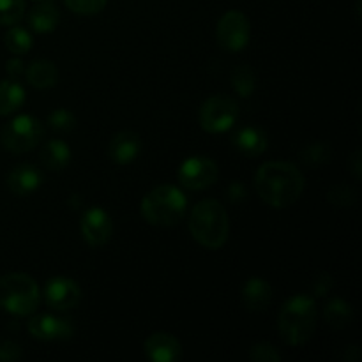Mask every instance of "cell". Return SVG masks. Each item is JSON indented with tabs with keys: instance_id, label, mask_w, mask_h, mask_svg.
I'll use <instances>...</instances> for the list:
<instances>
[{
	"instance_id": "cell-32",
	"label": "cell",
	"mask_w": 362,
	"mask_h": 362,
	"mask_svg": "<svg viewBox=\"0 0 362 362\" xmlns=\"http://www.w3.org/2000/svg\"><path fill=\"white\" fill-rule=\"evenodd\" d=\"M331 286H332L331 276L324 274V272H322V274H318L317 278H315L313 292L317 293V296H325V293H327L329 290H331Z\"/></svg>"
},
{
	"instance_id": "cell-1",
	"label": "cell",
	"mask_w": 362,
	"mask_h": 362,
	"mask_svg": "<svg viewBox=\"0 0 362 362\" xmlns=\"http://www.w3.org/2000/svg\"><path fill=\"white\" fill-rule=\"evenodd\" d=\"M304 180L299 166L290 161H267L255 173L258 197L272 209H286L303 197Z\"/></svg>"
},
{
	"instance_id": "cell-16",
	"label": "cell",
	"mask_w": 362,
	"mask_h": 362,
	"mask_svg": "<svg viewBox=\"0 0 362 362\" xmlns=\"http://www.w3.org/2000/svg\"><path fill=\"white\" fill-rule=\"evenodd\" d=\"M232 144L237 151L247 158H258L264 154L269 147V138L264 129L257 126H246L235 131Z\"/></svg>"
},
{
	"instance_id": "cell-21",
	"label": "cell",
	"mask_w": 362,
	"mask_h": 362,
	"mask_svg": "<svg viewBox=\"0 0 362 362\" xmlns=\"http://www.w3.org/2000/svg\"><path fill=\"white\" fill-rule=\"evenodd\" d=\"M25 88L18 80L0 81V115H11L16 110H20L25 103Z\"/></svg>"
},
{
	"instance_id": "cell-18",
	"label": "cell",
	"mask_w": 362,
	"mask_h": 362,
	"mask_svg": "<svg viewBox=\"0 0 362 362\" xmlns=\"http://www.w3.org/2000/svg\"><path fill=\"white\" fill-rule=\"evenodd\" d=\"M60 11L53 0H39L37 6L28 14L30 28L37 34H48L59 27Z\"/></svg>"
},
{
	"instance_id": "cell-4",
	"label": "cell",
	"mask_w": 362,
	"mask_h": 362,
	"mask_svg": "<svg viewBox=\"0 0 362 362\" xmlns=\"http://www.w3.org/2000/svg\"><path fill=\"white\" fill-rule=\"evenodd\" d=\"M187 211V197L173 184H161L144 197L140 204L141 218L152 226H173Z\"/></svg>"
},
{
	"instance_id": "cell-23",
	"label": "cell",
	"mask_w": 362,
	"mask_h": 362,
	"mask_svg": "<svg viewBox=\"0 0 362 362\" xmlns=\"http://www.w3.org/2000/svg\"><path fill=\"white\" fill-rule=\"evenodd\" d=\"M230 83L232 88L240 95V98H251L255 94V88H257V76H255V71L250 66H239L232 71V76H230Z\"/></svg>"
},
{
	"instance_id": "cell-31",
	"label": "cell",
	"mask_w": 362,
	"mask_h": 362,
	"mask_svg": "<svg viewBox=\"0 0 362 362\" xmlns=\"http://www.w3.org/2000/svg\"><path fill=\"white\" fill-rule=\"evenodd\" d=\"M21 357V350L16 343L7 341V339H2L0 341V361H18Z\"/></svg>"
},
{
	"instance_id": "cell-30",
	"label": "cell",
	"mask_w": 362,
	"mask_h": 362,
	"mask_svg": "<svg viewBox=\"0 0 362 362\" xmlns=\"http://www.w3.org/2000/svg\"><path fill=\"white\" fill-rule=\"evenodd\" d=\"M250 359L255 362H279L281 361V354L278 352L274 345L267 341H260L257 345L251 346Z\"/></svg>"
},
{
	"instance_id": "cell-5",
	"label": "cell",
	"mask_w": 362,
	"mask_h": 362,
	"mask_svg": "<svg viewBox=\"0 0 362 362\" xmlns=\"http://www.w3.org/2000/svg\"><path fill=\"white\" fill-rule=\"evenodd\" d=\"M39 285L32 276L11 272L0 276V310L14 317L32 315L39 306Z\"/></svg>"
},
{
	"instance_id": "cell-8",
	"label": "cell",
	"mask_w": 362,
	"mask_h": 362,
	"mask_svg": "<svg viewBox=\"0 0 362 362\" xmlns=\"http://www.w3.org/2000/svg\"><path fill=\"white\" fill-rule=\"evenodd\" d=\"M219 46L228 53H239L250 45L251 23L240 11H228L223 14L216 27Z\"/></svg>"
},
{
	"instance_id": "cell-6",
	"label": "cell",
	"mask_w": 362,
	"mask_h": 362,
	"mask_svg": "<svg viewBox=\"0 0 362 362\" xmlns=\"http://www.w3.org/2000/svg\"><path fill=\"white\" fill-rule=\"evenodd\" d=\"M45 136V126L34 115H18L0 131V144L13 154H23L37 147Z\"/></svg>"
},
{
	"instance_id": "cell-28",
	"label": "cell",
	"mask_w": 362,
	"mask_h": 362,
	"mask_svg": "<svg viewBox=\"0 0 362 362\" xmlns=\"http://www.w3.org/2000/svg\"><path fill=\"white\" fill-rule=\"evenodd\" d=\"M329 159H331V151H329L327 145L324 144H311L300 152V161H303L304 165L311 166V168L324 166Z\"/></svg>"
},
{
	"instance_id": "cell-17",
	"label": "cell",
	"mask_w": 362,
	"mask_h": 362,
	"mask_svg": "<svg viewBox=\"0 0 362 362\" xmlns=\"http://www.w3.org/2000/svg\"><path fill=\"white\" fill-rule=\"evenodd\" d=\"M243 304L246 310L260 313L269 308L272 300V286L262 278H250L243 286Z\"/></svg>"
},
{
	"instance_id": "cell-10",
	"label": "cell",
	"mask_w": 362,
	"mask_h": 362,
	"mask_svg": "<svg viewBox=\"0 0 362 362\" xmlns=\"http://www.w3.org/2000/svg\"><path fill=\"white\" fill-rule=\"evenodd\" d=\"M81 235L88 246H105L113 233V221L101 207H90L83 212L80 221Z\"/></svg>"
},
{
	"instance_id": "cell-24",
	"label": "cell",
	"mask_w": 362,
	"mask_h": 362,
	"mask_svg": "<svg viewBox=\"0 0 362 362\" xmlns=\"http://www.w3.org/2000/svg\"><path fill=\"white\" fill-rule=\"evenodd\" d=\"M4 41H6L7 49H9L11 53H14V55H25V53L30 52L32 45H34L30 32L23 27L11 28L6 34V39H4Z\"/></svg>"
},
{
	"instance_id": "cell-25",
	"label": "cell",
	"mask_w": 362,
	"mask_h": 362,
	"mask_svg": "<svg viewBox=\"0 0 362 362\" xmlns=\"http://www.w3.org/2000/svg\"><path fill=\"white\" fill-rule=\"evenodd\" d=\"M25 0H0V25H14L23 18Z\"/></svg>"
},
{
	"instance_id": "cell-27",
	"label": "cell",
	"mask_w": 362,
	"mask_h": 362,
	"mask_svg": "<svg viewBox=\"0 0 362 362\" xmlns=\"http://www.w3.org/2000/svg\"><path fill=\"white\" fill-rule=\"evenodd\" d=\"M327 200L331 205H336V207H354L357 204V191L354 189L352 186H346V184H339V186H334L329 189Z\"/></svg>"
},
{
	"instance_id": "cell-13",
	"label": "cell",
	"mask_w": 362,
	"mask_h": 362,
	"mask_svg": "<svg viewBox=\"0 0 362 362\" xmlns=\"http://www.w3.org/2000/svg\"><path fill=\"white\" fill-rule=\"evenodd\" d=\"M45 182V173L41 168L34 166L32 163H21V165L14 166L9 173H7L6 184L9 191L16 197H28Z\"/></svg>"
},
{
	"instance_id": "cell-22",
	"label": "cell",
	"mask_w": 362,
	"mask_h": 362,
	"mask_svg": "<svg viewBox=\"0 0 362 362\" xmlns=\"http://www.w3.org/2000/svg\"><path fill=\"white\" fill-rule=\"evenodd\" d=\"M354 317V310L345 299H339V297H334V299L329 300L324 308V320L327 322V325L334 329H343L350 324Z\"/></svg>"
},
{
	"instance_id": "cell-34",
	"label": "cell",
	"mask_w": 362,
	"mask_h": 362,
	"mask_svg": "<svg viewBox=\"0 0 362 362\" xmlns=\"http://www.w3.org/2000/svg\"><path fill=\"white\" fill-rule=\"evenodd\" d=\"M349 163H350V170H352L354 177L359 180L361 179V151L359 148H357V151L350 156Z\"/></svg>"
},
{
	"instance_id": "cell-29",
	"label": "cell",
	"mask_w": 362,
	"mask_h": 362,
	"mask_svg": "<svg viewBox=\"0 0 362 362\" xmlns=\"http://www.w3.org/2000/svg\"><path fill=\"white\" fill-rule=\"evenodd\" d=\"M67 9L73 13L81 14V16H92V14H99L106 7L108 0H64Z\"/></svg>"
},
{
	"instance_id": "cell-11",
	"label": "cell",
	"mask_w": 362,
	"mask_h": 362,
	"mask_svg": "<svg viewBox=\"0 0 362 362\" xmlns=\"http://www.w3.org/2000/svg\"><path fill=\"white\" fill-rule=\"evenodd\" d=\"M45 300L55 311L71 310L81 300V290L74 279L57 276L46 283Z\"/></svg>"
},
{
	"instance_id": "cell-15",
	"label": "cell",
	"mask_w": 362,
	"mask_h": 362,
	"mask_svg": "<svg viewBox=\"0 0 362 362\" xmlns=\"http://www.w3.org/2000/svg\"><path fill=\"white\" fill-rule=\"evenodd\" d=\"M141 152V140L134 131H120L112 138L108 154L115 165L126 166L133 163Z\"/></svg>"
},
{
	"instance_id": "cell-12",
	"label": "cell",
	"mask_w": 362,
	"mask_h": 362,
	"mask_svg": "<svg viewBox=\"0 0 362 362\" xmlns=\"http://www.w3.org/2000/svg\"><path fill=\"white\" fill-rule=\"evenodd\" d=\"M32 338L41 341H55V339H69L74 334V325L69 318L53 317V315H37L27 324Z\"/></svg>"
},
{
	"instance_id": "cell-33",
	"label": "cell",
	"mask_w": 362,
	"mask_h": 362,
	"mask_svg": "<svg viewBox=\"0 0 362 362\" xmlns=\"http://www.w3.org/2000/svg\"><path fill=\"white\" fill-rule=\"evenodd\" d=\"M6 71L9 73L11 78H18L25 73V64L21 59H11L7 60Z\"/></svg>"
},
{
	"instance_id": "cell-3",
	"label": "cell",
	"mask_w": 362,
	"mask_h": 362,
	"mask_svg": "<svg viewBox=\"0 0 362 362\" xmlns=\"http://www.w3.org/2000/svg\"><path fill=\"white\" fill-rule=\"evenodd\" d=\"M189 232L200 246L219 250L230 235V219L226 209L218 200H202L193 207L189 216Z\"/></svg>"
},
{
	"instance_id": "cell-20",
	"label": "cell",
	"mask_w": 362,
	"mask_h": 362,
	"mask_svg": "<svg viewBox=\"0 0 362 362\" xmlns=\"http://www.w3.org/2000/svg\"><path fill=\"white\" fill-rule=\"evenodd\" d=\"M41 163L52 172H60L67 168L71 163V147L64 140H49L46 141L41 151Z\"/></svg>"
},
{
	"instance_id": "cell-2",
	"label": "cell",
	"mask_w": 362,
	"mask_h": 362,
	"mask_svg": "<svg viewBox=\"0 0 362 362\" xmlns=\"http://www.w3.org/2000/svg\"><path fill=\"white\" fill-rule=\"evenodd\" d=\"M318 308L313 297L293 296L281 306L278 329L283 341L290 346H303L313 338L317 329Z\"/></svg>"
},
{
	"instance_id": "cell-14",
	"label": "cell",
	"mask_w": 362,
	"mask_h": 362,
	"mask_svg": "<svg viewBox=\"0 0 362 362\" xmlns=\"http://www.w3.org/2000/svg\"><path fill=\"white\" fill-rule=\"evenodd\" d=\"M144 352L148 361L175 362L182 357V345L170 332H154L145 339Z\"/></svg>"
},
{
	"instance_id": "cell-9",
	"label": "cell",
	"mask_w": 362,
	"mask_h": 362,
	"mask_svg": "<svg viewBox=\"0 0 362 362\" xmlns=\"http://www.w3.org/2000/svg\"><path fill=\"white\" fill-rule=\"evenodd\" d=\"M219 168L214 159L207 156H191L180 163L177 177L184 189L204 191L218 180Z\"/></svg>"
},
{
	"instance_id": "cell-7",
	"label": "cell",
	"mask_w": 362,
	"mask_h": 362,
	"mask_svg": "<svg viewBox=\"0 0 362 362\" xmlns=\"http://www.w3.org/2000/svg\"><path fill=\"white\" fill-rule=\"evenodd\" d=\"M239 115V106L228 95H212L204 101L200 108V126L205 133H226L235 124Z\"/></svg>"
},
{
	"instance_id": "cell-19",
	"label": "cell",
	"mask_w": 362,
	"mask_h": 362,
	"mask_svg": "<svg viewBox=\"0 0 362 362\" xmlns=\"http://www.w3.org/2000/svg\"><path fill=\"white\" fill-rule=\"evenodd\" d=\"M25 76H27V81L32 87L39 88V90H46V88H52L57 85L59 71H57V66L52 60L39 59L34 60L28 67H25Z\"/></svg>"
},
{
	"instance_id": "cell-26",
	"label": "cell",
	"mask_w": 362,
	"mask_h": 362,
	"mask_svg": "<svg viewBox=\"0 0 362 362\" xmlns=\"http://www.w3.org/2000/svg\"><path fill=\"white\" fill-rule=\"evenodd\" d=\"M46 122H48V126L52 127L53 131H57V133H69V131H73L74 127H76V117H74V113L69 112V110L57 108L49 113Z\"/></svg>"
}]
</instances>
